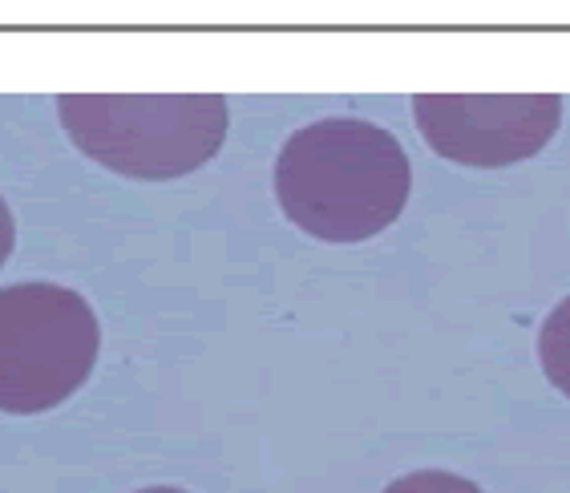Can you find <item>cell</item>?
Wrapping results in <instances>:
<instances>
[{"label": "cell", "mask_w": 570, "mask_h": 493, "mask_svg": "<svg viewBox=\"0 0 570 493\" xmlns=\"http://www.w3.org/2000/svg\"><path fill=\"white\" fill-rule=\"evenodd\" d=\"M413 166L405 146L364 118L299 126L275 158V195L299 230L328 243L381 235L405 210Z\"/></svg>", "instance_id": "6da1fadb"}, {"label": "cell", "mask_w": 570, "mask_h": 493, "mask_svg": "<svg viewBox=\"0 0 570 493\" xmlns=\"http://www.w3.org/2000/svg\"><path fill=\"white\" fill-rule=\"evenodd\" d=\"M57 118L86 158L130 178H183L227 138L223 93H61Z\"/></svg>", "instance_id": "7a4b0ae2"}, {"label": "cell", "mask_w": 570, "mask_h": 493, "mask_svg": "<svg viewBox=\"0 0 570 493\" xmlns=\"http://www.w3.org/2000/svg\"><path fill=\"white\" fill-rule=\"evenodd\" d=\"M101 348L98 316L61 284L0 287V413H45L73 396Z\"/></svg>", "instance_id": "3957f363"}, {"label": "cell", "mask_w": 570, "mask_h": 493, "mask_svg": "<svg viewBox=\"0 0 570 493\" xmlns=\"http://www.w3.org/2000/svg\"><path fill=\"white\" fill-rule=\"evenodd\" d=\"M425 142L461 166H514L554 138L559 93H417Z\"/></svg>", "instance_id": "277c9868"}, {"label": "cell", "mask_w": 570, "mask_h": 493, "mask_svg": "<svg viewBox=\"0 0 570 493\" xmlns=\"http://www.w3.org/2000/svg\"><path fill=\"white\" fill-rule=\"evenodd\" d=\"M538 361L547 368L550 384L570 396V299H562L538 332Z\"/></svg>", "instance_id": "5b68a950"}, {"label": "cell", "mask_w": 570, "mask_h": 493, "mask_svg": "<svg viewBox=\"0 0 570 493\" xmlns=\"http://www.w3.org/2000/svg\"><path fill=\"white\" fill-rule=\"evenodd\" d=\"M384 493H482L473 482H465L461 473H445V470H417L396 477Z\"/></svg>", "instance_id": "8992f818"}, {"label": "cell", "mask_w": 570, "mask_h": 493, "mask_svg": "<svg viewBox=\"0 0 570 493\" xmlns=\"http://www.w3.org/2000/svg\"><path fill=\"white\" fill-rule=\"evenodd\" d=\"M12 243H17V223H12L9 203L0 198V267H4V259L12 255Z\"/></svg>", "instance_id": "52a82bcc"}, {"label": "cell", "mask_w": 570, "mask_h": 493, "mask_svg": "<svg viewBox=\"0 0 570 493\" xmlns=\"http://www.w3.org/2000/svg\"><path fill=\"white\" fill-rule=\"evenodd\" d=\"M138 493H187V490H170V485H154V490H138Z\"/></svg>", "instance_id": "ba28073f"}]
</instances>
